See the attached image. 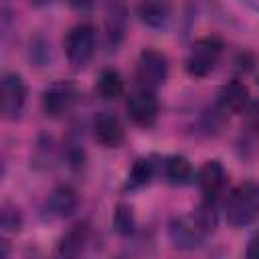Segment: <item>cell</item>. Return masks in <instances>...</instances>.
Wrapping results in <instances>:
<instances>
[{
	"instance_id": "6da1fadb",
	"label": "cell",
	"mask_w": 259,
	"mask_h": 259,
	"mask_svg": "<svg viewBox=\"0 0 259 259\" xmlns=\"http://www.w3.org/2000/svg\"><path fill=\"white\" fill-rule=\"evenodd\" d=\"M227 223L233 227H249L259 219V184L241 182L231 190L225 202Z\"/></svg>"
},
{
	"instance_id": "7a4b0ae2",
	"label": "cell",
	"mask_w": 259,
	"mask_h": 259,
	"mask_svg": "<svg viewBox=\"0 0 259 259\" xmlns=\"http://www.w3.org/2000/svg\"><path fill=\"white\" fill-rule=\"evenodd\" d=\"M95 47H97V32L93 24L87 22L75 24L65 36V55L75 71H81L91 63L95 55Z\"/></svg>"
},
{
	"instance_id": "3957f363",
	"label": "cell",
	"mask_w": 259,
	"mask_h": 259,
	"mask_svg": "<svg viewBox=\"0 0 259 259\" xmlns=\"http://www.w3.org/2000/svg\"><path fill=\"white\" fill-rule=\"evenodd\" d=\"M223 40L219 36H202L194 40L186 57V71L192 77L210 75L223 59Z\"/></svg>"
},
{
	"instance_id": "277c9868",
	"label": "cell",
	"mask_w": 259,
	"mask_h": 259,
	"mask_svg": "<svg viewBox=\"0 0 259 259\" xmlns=\"http://www.w3.org/2000/svg\"><path fill=\"white\" fill-rule=\"evenodd\" d=\"M168 69H170L168 67V59L162 53H158L154 49L142 51V55L138 59V65H136V81H138V87L156 91L160 85L166 83Z\"/></svg>"
},
{
	"instance_id": "5b68a950",
	"label": "cell",
	"mask_w": 259,
	"mask_h": 259,
	"mask_svg": "<svg viewBox=\"0 0 259 259\" xmlns=\"http://www.w3.org/2000/svg\"><path fill=\"white\" fill-rule=\"evenodd\" d=\"M77 103V87L71 81H55L40 95V107L49 117H63Z\"/></svg>"
},
{
	"instance_id": "8992f818",
	"label": "cell",
	"mask_w": 259,
	"mask_h": 259,
	"mask_svg": "<svg viewBox=\"0 0 259 259\" xmlns=\"http://www.w3.org/2000/svg\"><path fill=\"white\" fill-rule=\"evenodd\" d=\"M125 109H127L130 119L136 125L150 127L158 119L160 103H158V97H156V93L152 89L138 87L134 93H130V97L125 101Z\"/></svg>"
},
{
	"instance_id": "52a82bcc",
	"label": "cell",
	"mask_w": 259,
	"mask_h": 259,
	"mask_svg": "<svg viewBox=\"0 0 259 259\" xmlns=\"http://www.w3.org/2000/svg\"><path fill=\"white\" fill-rule=\"evenodd\" d=\"M26 103V85L18 73H6L2 77L0 111L4 119H16Z\"/></svg>"
},
{
	"instance_id": "ba28073f",
	"label": "cell",
	"mask_w": 259,
	"mask_h": 259,
	"mask_svg": "<svg viewBox=\"0 0 259 259\" xmlns=\"http://www.w3.org/2000/svg\"><path fill=\"white\" fill-rule=\"evenodd\" d=\"M91 130H93V138L103 148H119L125 140V130L121 121L109 111L97 113L91 121Z\"/></svg>"
},
{
	"instance_id": "9c48e42d",
	"label": "cell",
	"mask_w": 259,
	"mask_h": 259,
	"mask_svg": "<svg viewBox=\"0 0 259 259\" xmlns=\"http://www.w3.org/2000/svg\"><path fill=\"white\" fill-rule=\"evenodd\" d=\"M227 184V172L219 160H208L198 170V186L204 196V200L217 202L225 190Z\"/></svg>"
},
{
	"instance_id": "30bf717a",
	"label": "cell",
	"mask_w": 259,
	"mask_h": 259,
	"mask_svg": "<svg viewBox=\"0 0 259 259\" xmlns=\"http://www.w3.org/2000/svg\"><path fill=\"white\" fill-rule=\"evenodd\" d=\"M249 105V91L241 81H229L217 95V107L221 113H241Z\"/></svg>"
},
{
	"instance_id": "8fae6325",
	"label": "cell",
	"mask_w": 259,
	"mask_h": 259,
	"mask_svg": "<svg viewBox=\"0 0 259 259\" xmlns=\"http://www.w3.org/2000/svg\"><path fill=\"white\" fill-rule=\"evenodd\" d=\"M168 233H170V239L176 247L180 249H194L200 245L204 233L198 229V225L194 223L192 217H180V219H174L168 227Z\"/></svg>"
},
{
	"instance_id": "7c38bea8",
	"label": "cell",
	"mask_w": 259,
	"mask_h": 259,
	"mask_svg": "<svg viewBox=\"0 0 259 259\" xmlns=\"http://www.w3.org/2000/svg\"><path fill=\"white\" fill-rule=\"evenodd\" d=\"M79 204V196L77 190L69 184H59L47 198V210L51 217L57 219H67L77 210Z\"/></svg>"
},
{
	"instance_id": "4fadbf2b",
	"label": "cell",
	"mask_w": 259,
	"mask_h": 259,
	"mask_svg": "<svg viewBox=\"0 0 259 259\" xmlns=\"http://www.w3.org/2000/svg\"><path fill=\"white\" fill-rule=\"evenodd\" d=\"M89 225L87 223H77L73 225L59 241L57 245V255L61 257H77L83 253L87 241H89Z\"/></svg>"
},
{
	"instance_id": "5bb4252c",
	"label": "cell",
	"mask_w": 259,
	"mask_h": 259,
	"mask_svg": "<svg viewBox=\"0 0 259 259\" xmlns=\"http://www.w3.org/2000/svg\"><path fill=\"white\" fill-rule=\"evenodd\" d=\"M164 176L170 184L184 186V184L192 182L194 170H192V164L188 162V158H184L180 154H174V156H168L164 160Z\"/></svg>"
},
{
	"instance_id": "9a60e30c",
	"label": "cell",
	"mask_w": 259,
	"mask_h": 259,
	"mask_svg": "<svg viewBox=\"0 0 259 259\" xmlns=\"http://www.w3.org/2000/svg\"><path fill=\"white\" fill-rule=\"evenodd\" d=\"M138 14L142 18L144 24H148L150 28H162L166 26L168 18H170V10L168 4L162 0H146L140 4Z\"/></svg>"
},
{
	"instance_id": "2e32d148",
	"label": "cell",
	"mask_w": 259,
	"mask_h": 259,
	"mask_svg": "<svg viewBox=\"0 0 259 259\" xmlns=\"http://www.w3.org/2000/svg\"><path fill=\"white\" fill-rule=\"evenodd\" d=\"M97 93L101 99L113 101L117 97L123 95V79L115 69H105L101 71L99 79H97Z\"/></svg>"
},
{
	"instance_id": "e0dca14e",
	"label": "cell",
	"mask_w": 259,
	"mask_h": 259,
	"mask_svg": "<svg viewBox=\"0 0 259 259\" xmlns=\"http://www.w3.org/2000/svg\"><path fill=\"white\" fill-rule=\"evenodd\" d=\"M154 172H156V166L150 158H138L127 174V182H125V188L130 190H136V188H142L146 184H150V180L154 178Z\"/></svg>"
},
{
	"instance_id": "ac0fdd59",
	"label": "cell",
	"mask_w": 259,
	"mask_h": 259,
	"mask_svg": "<svg viewBox=\"0 0 259 259\" xmlns=\"http://www.w3.org/2000/svg\"><path fill=\"white\" fill-rule=\"evenodd\" d=\"M123 30H125V8L117 4L107 14V40H109V45L115 47L121 40Z\"/></svg>"
},
{
	"instance_id": "d6986e66",
	"label": "cell",
	"mask_w": 259,
	"mask_h": 259,
	"mask_svg": "<svg viewBox=\"0 0 259 259\" xmlns=\"http://www.w3.org/2000/svg\"><path fill=\"white\" fill-rule=\"evenodd\" d=\"M0 225H2V231H6V233H18L20 227H22V214H20V210L14 204L4 202L2 204V210H0Z\"/></svg>"
},
{
	"instance_id": "ffe728a7",
	"label": "cell",
	"mask_w": 259,
	"mask_h": 259,
	"mask_svg": "<svg viewBox=\"0 0 259 259\" xmlns=\"http://www.w3.org/2000/svg\"><path fill=\"white\" fill-rule=\"evenodd\" d=\"M113 225H115V231L121 233V235H132L134 229H136V219H134V212L127 204H117L115 206V212H113Z\"/></svg>"
},
{
	"instance_id": "44dd1931",
	"label": "cell",
	"mask_w": 259,
	"mask_h": 259,
	"mask_svg": "<svg viewBox=\"0 0 259 259\" xmlns=\"http://www.w3.org/2000/svg\"><path fill=\"white\" fill-rule=\"evenodd\" d=\"M245 119H247V127L253 130L255 134H259V101L247 105V109H245Z\"/></svg>"
},
{
	"instance_id": "7402d4cb",
	"label": "cell",
	"mask_w": 259,
	"mask_h": 259,
	"mask_svg": "<svg viewBox=\"0 0 259 259\" xmlns=\"http://www.w3.org/2000/svg\"><path fill=\"white\" fill-rule=\"evenodd\" d=\"M247 257H249V259H259V231L249 239V245H247Z\"/></svg>"
},
{
	"instance_id": "603a6c76",
	"label": "cell",
	"mask_w": 259,
	"mask_h": 259,
	"mask_svg": "<svg viewBox=\"0 0 259 259\" xmlns=\"http://www.w3.org/2000/svg\"><path fill=\"white\" fill-rule=\"evenodd\" d=\"M247 8H251V10H255V12H259V0H241Z\"/></svg>"
},
{
	"instance_id": "cb8c5ba5",
	"label": "cell",
	"mask_w": 259,
	"mask_h": 259,
	"mask_svg": "<svg viewBox=\"0 0 259 259\" xmlns=\"http://www.w3.org/2000/svg\"><path fill=\"white\" fill-rule=\"evenodd\" d=\"M91 4V0H75V6L77 8H85V6H89Z\"/></svg>"
},
{
	"instance_id": "d4e9b609",
	"label": "cell",
	"mask_w": 259,
	"mask_h": 259,
	"mask_svg": "<svg viewBox=\"0 0 259 259\" xmlns=\"http://www.w3.org/2000/svg\"><path fill=\"white\" fill-rule=\"evenodd\" d=\"M32 4H36V6H45V4H51V2H55V0H30Z\"/></svg>"
}]
</instances>
